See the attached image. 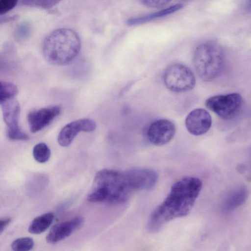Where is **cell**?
I'll use <instances>...</instances> for the list:
<instances>
[{
  "label": "cell",
  "mask_w": 251,
  "mask_h": 251,
  "mask_svg": "<svg viewBox=\"0 0 251 251\" xmlns=\"http://www.w3.org/2000/svg\"><path fill=\"white\" fill-rule=\"evenodd\" d=\"M163 78L166 87L175 93L190 91L196 84V78L192 71L179 63L168 66L164 71Z\"/></svg>",
  "instance_id": "5b68a950"
},
{
  "label": "cell",
  "mask_w": 251,
  "mask_h": 251,
  "mask_svg": "<svg viewBox=\"0 0 251 251\" xmlns=\"http://www.w3.org/2000/svg\"><path fill=\"white\" fill-rule=\"evenodd\" d=\"M83 224V219L81 217H76L69 221L55 224L48 233L46 241L49 244H56L70 236Z\"/></svg>",
  "instance_id": "4fadbf2b"
},
{
  "label": "cell",
  "mask_w": 251,
  "mask_h": 251,
  "mask_svg": "<svg viewBox=\"0 0 251 251\" xmlns=\"http://www.w3.org/2000/svg\"><path fill=\"white\" fill-rule=\"evenodd\" d=\"M87 200L91 202L121 203L126 201L131 191L125 172L109 169L99 171L95 176Z\"/></svg>",
  "instance_id": "7a4b0ae2"
},
{
  "label": "cell",
  "mask_w": 251,
  "mask_h": 251,
  "mask_svg": "<svg viewBox=\"0 0 251 251\" xmlns=\"http://www.w3.org/2000/svg\"><path fill=\"white\" fill-rule=\"evenodd\" d=\"M34 241L30 237L19 238L14 240L11 244V248L15 251H27L32 249Z\"/></svg>",
  "instance_id": "d6986e66"
},
{
  "label": "cell",
  "mask_w": 251,
  "mask_h": 251,
  "mask_svg": "<svg viewBox=\"0 0 251 251\" xmlns=\"http://www.w3.org/2000/svg\"><path fill=\"white\" fill-rule=\"evenodd\" d=\"M18 0H0V15L12 10L17 5Z\"/></svg>",
  "instance_id": "44dd1931"
},
{
  "label": "cell",
  "mask_w": 251,
  "mask_h": 251,
  "mask_svg": "<svg viewBox=\"0 0 251 251\" xmlns=\"http://www.w3.org/2000/svg\"><path fill=\"white\" fill-rule=\"evenodd\" d=\"M96 128V123L90 119L83 118L72 122L65 126L59 132L58 143L61 147H67L80 132H91Z\"/></svg>",
  "instance_id": "30bf717a"
},
{
  "label": "cell",
  "mask_w": 251,
  "mask_h": 251,
  "mask_svg": "<svg viewBox=\"0 0 251 251\" xmlns=\"http://www.w3.org/2000/svg\"><path fill=\"white\" fill-rule=\"evenodd\" d=\"M242 104V96L235 93L214 96L205 102L208 109L225 120L234 117L240 111Z\"/></svg>",
  "instance_id": "8992f818"
},
{
  "label": "cell",
  "mask_w": 251,
  "mask_h": 251,
  "mask_svg": "<svg viewBox=\"0 0 251 251\" xmlns=\"http://www.w3.org/2000/svg\"><path fill=\"white\" fill-rule=\"evenodd\" d=\"M198 177H183L175 182L164 201L152 211L147 228L156 232L171 221L187 216L192 209L202 188Z\"/></svg>",
  "instance_id": "6da1fadb"
},
{
  "label": "cell",
  "mask_w": 251,
  "mask_h": 251,
  "mask_svg": "<svg viewBox=\"0 0 251 251\" xmlns=\"http://www.w3.org/2000/svg\"><path fill=\"white\" fill-rule=\"evenodd\" d=\"M54 215L48 212L35 218L28 227V231L31 234H39L45 231L52 224Z\"/></svg>",
  "instance_id": "2e32d148"
},
{
  "label": "cell",
  "mask_w": 251,
  "mask_h": 251,
  "mask_svg": "<svg viewBox=\"0 0 251 251\" xmlns=\"http://www.w3.org/2000/svg\"><path fill=\"white\" fill-rule=\"evenodd\" d=\"M143 5L150 8L162 7L172 0H138Z\"/></svg>",
  "instance_id": "ffe728a7"
},
{
  "label": "cell",
  "mask_w": 251,
  "mask_h": 251,
  "mask_svg": "<svg viewBox=\"0 0 251 251\" xmlns=\"http://www.w3.org/2000/svg\"><path fill=\"white\" fill-rule=\"evenodd\" d=\"M61 111L60 106L55 105L29 112L27 115V121L30 131L35 133L42 130L58 116Z\"/></svg>",
  "instance_id": "7c38bea8"
},
{
  "label": "cell",
  "mask_w": 251,
  "mask_h": 251,
  "mask_svg": "<svg viewBox=\"0 0 251 251\" xmlns=\"http://www.w3.org/2000/svg\"><path fill=\"white\" fill-rule=\"evenodd\" d=\"M81 40L74 30L63 28L52 32L45 40L43 53L50 64L65 65L72 62L78 55Z\"/></svg>",
  "instance_id": "3957f363"
},
{
  "label": "cell",
  "mask_w": 251,
  "mask_h": 251,
  "mask_svg": "<svg viewBox=\"0 0 251 251\" xmlns=\"http://www.w3.org/2000/svg\"><path fill=\"white\" fill-rule=\"evenodd\" d=\"M193 61L199 76L203 81H211L218 77L223 70L225 53L218 44L207 42L196 48Z\"/></svg>",
  "instance_id": "277c9868"
},
{
  "label": "cell",
  "mask_w": 251,
  "mask_h": 251,
  "mask_svg": "<svg viewBox=\"0 0 251 251\" xmlns=\"http://www.w3.org/2000/svg\"><path fill=\"white\" fill-rule=\"evenodd\" d=\"M130 189L150 190L156 184L158 175L154 170L148 168H133L125 172Z\"/></svg>",
  "instance_id": "ba28073f"
},
{
  "label": "cell",
  "mask_w": 251,
  "mask_h": 251,
  "mask_svg": "<svg viewBox=\"0 0 251 251\" xmlns=\"http://www.w3.org/2000/svg\"><path fill=\"white\" fill-rule=\"evenodd\" d=\"M185 126L188 131L195 136L206 133L212 125L209 113L204 109L197 108L191 111L185 119Z\"/></svg>",
  "instance_id": "8fae6325"
},
{
  "label": "cell",
  "mask_w": 251,
  "mask_h": 251,
  "mask_svg": "<svg viewBox=\"0 0 251 251\" xmlns=\"http://www.w3.org/2000/svg\"><path fill=\"white\" fill-rule=\"evenodd\" d=\"M248 195V189L245 185H239L233 188L222 201L220 206L221 212L227 213L234 211L246 202Z\"/></svg>",
  "instance_id": "5bb4252c"
},
{
  "label": "cell",
  "mask_w": 251,
  "mask_h": 251,
  "mask_svg": "<svg viewBox=\"0 0 251 251\" xmlns=\"http://www.w3.org/2000/svg\"><path fill=\"white\" fill-rule=\"evenodd\" d=\"M50 148L44 143H39L33 148V157L37 162L40 163H44L48 161L50 157Z\"/></svg>",
  "instance_id": "e0dca14e"
},
{
  "label": "cell",
  "mask_w": 251,
  "mask_h": 251,
  "mask_svg": "<svg viewBox=\"0 0 251 251\" xmlns=\"http://www.w3.org/2000/svg\"><path fill=\"white\" fill-rule=\"evenodd\" d=\"M3 119L7 127V135L12 140L27 141L29 137L20 128L19 118L20 107L14 98L2 103Z\"/></svg>",
  "instance_id": "52a82bcc"
},
{
  "label": "cell",
  "mask_w": 251,
  "mask_h": 251,
  "mask_svg": "<svg viewBox=\"0 0 251 251\" xmlns=\"http://www.w3.org/2000/svg\"><path fill=\"white\" fill-rule=\"evenodd\" d=\"M11 219L9 218L0 219V235L4 231L6 227L10 224Z\"/></svg>",
  "instance_id": "7402d4cb"
},
{
  "label": "cell",
  "mask_w": 251,
  "mask_h": 251,
  "mask_svg": "<svg viewBox=\"0 0 251 251\" xmlns=\"http://www.w3.org/2000/svg\"><path fill=\"white\" fill-rule=\"evenodd\" d=\"M176 133V126L171 121L161 119L153 122L149 126L147 136L152 144L161 146L169 143Z\"/></svg>",
  "instance_id": "9c48e42d"
},
{
  "label": "cell",
  "mask_w": 251,
  "mask_h": 251,
  "mask_svg": "<svg viewBox=\"0 0 251 251\" xmlns=\"http://www.w3.org/2000/svg\"><path fill=\"white\" fill-rule=\"evenodd\" d=\"M18 93V89L13 83L0 81V103L13 98Z\"/></svg>",
  "instance_id": "ac0fdd59"
},
{
  "label": "cell",
  "mask_w": 251,
  "mask_h": 251,
  "mask_svg": "<svg viewBox=\"0 0 251 251\" xmlns=\"http://www.w3.org/2000/svg\"><path fill=\"white\" fill-rule=\"evenodd\" d=\"M183 7V5L182 4H175L153 13L147 14L141 16L130 18L127 20L126 23L129 26L143 24L156 19L172 14L179 10Z\"/></svg>",
  "instance_id": "9a60e30c"
}]
</instances>
